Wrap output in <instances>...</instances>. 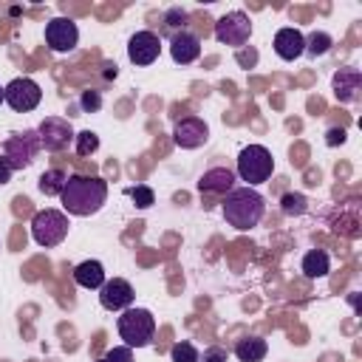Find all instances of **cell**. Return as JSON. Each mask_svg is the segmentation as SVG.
Wrapping results in <instances>:
<instances>
[{
    "label": "cell",
    "mask_w": 362,
    "mask_h": 362,
    "mask_svg": "<svg viewBox=\"0 0 362 362\" xmlns=\"http://www.w3.org/2000/svg\"><path fill=\"white\" fill-rule=\"evenodd\" d=\"M280 206H283L286 215H303V212L308 209V201H305L303 192H286V195L280 198Z\"/></svg>",
    "instance_id": "cb8c5ba5"
},
{
    "label": "cell",
    "mask_w": 362,
    "mask_h": 362,
    "mask_svg": "<svg viewBox=\"0 0 362 362\" xmlns=\"http://www.w3.org/2000/svg\"><path fill=\"white\" fill-rule=\"evenodd\" d=\"M198 362H226V348L212 345V348L204 351V356H198Z\"/></svg>",
    "instance_id": "f1b7e54d"
},
{
    "label": "cell",
    "mask_w": 362,
    "mask_h": 362,
    "mask_svg": "<svg viewBox=\"0 0 362 362\" xmlns=\"http://www.w3.org/2000/svg\"><path fill=\"white\" fill-rule=\"evenodd\" d=\"M96 362H133V348H127V345L110 348V351H105Z\"/></svg>",
    "instance_id": "4316f807"
},
{
    "label": "cell",
    "mask_w": 362,
    "mask_h": 362,
    "mask_svg": "<svg viewBox=\"0 0 362 362\" xmlns=\"http://www.w3.org/2000/svg\"><path fill=\"white\" fill-rule=\"evenodd\" d=\"M74 141H76V156H82V158H88L99 150V136L93 130H79L74 136Z\"/></svg>",
    "instance_id": "7402d4cb"
},
{
    "label": "cell",
    "mask_w": 362,
    "mask_h": 362,
    "mask_svg": "<svg viewBox=\"0 0 362 362\" xmlns=\"http://www.w3.org/2000/svg\"><path fill=\"white\" fill-rule=\"evenodd\" d=\"M331 45H334V40H331V34H325V31H314L311 37H305V51H308L311 57H322Z\"/></svg>",
    "instance_id": "603a6c76"
},
{
    "label": "cell",
    "mask_w": 362,
    "mask_h": 362,
    "mask_svg": "<svg viewBox=\"0 0 362 362\" xmlns=\"http://www.w3.org/2000/svg\"><path fill=\"white\" fill-rule=\"evenodd\" d=\"M206 139H209V127H206L204 119H198V116H187V119L175 122L173 141H175L181 150H195V147H201Z\"/></svg>",
    "instance_id": "7c38bea8"
},
{
    "label": "cell",
    "mask_w": 362,
    "mask_h": 362,
    "mask_svg": "<svg viewBox=\"0 0 362 362\" xmlns=\"http://www.w3.org/2000/svg\"><path fill=\"white\" fill-rule=\"evenodd\" d=\"M170 54H173V59L178 65H189V62H195L201 57V40L192 31H178L170 40Z\"/></svg>",
    "instance_id": "9a60e30c"
},
{
    "label": "cell",
    "mask_w": 362,
    "mask_h": 362,
    "mask_svg": "<svg viewBox=\"0 0 362 362\" xmlns=\"http://www.w3.org/2000/svg\"><path fill=\"white\" fill-rule=\"evenodd\" d=\"M40 153V136L37 130H23V133H11L3 141V158L8 161L11 170H25Z\"/></svg>",
    "instance_id": "8992f818"
},
{
    "label": "cell",
    "mask_w": 362,
    "mask_h": 362,
    "mask_svg": "<svg viewBox=\"0 0 362 362\" xmlns=\"http://www.w3.org/2000/svg\"><path fill=\"white\" fill-rule=\"evenodd\" d=\"M127 195L136 201V206H139V209H147V206H153V201H156L153 189H150V187H141V184H139V187H130V189H127Z\"/></svg>",
    "instance_id": "484cf974"
},
{
    "label": "cell",
    "mask_w": 362,
    "mask_h": 362,
    "mask_svg": "<svg viewBox=\"0 0 362 362\" xmlns=\"http://www.w3.org/2000/svg\"><path fill=\"white\" fill-rule=\"evenodd\" d=\"M105 79H116V65L113 62H105Z\"/></svg>",
    "instance_id": "836d02e7"
},
{
    "label": "cell",
    "mask_w": 362,
    "mask_h": 362,
    "mask_svg": "<svg viewBox=\"0 0 362 362\" xmlns=\"http://www.w3.org/2000/svg\"><path fill=\"white\" fill-rule=\"evenodd\" d=\"M274 170V158L263 144H249L238 156V175L246 181V187L263 184Z\"/></svg>",
    "instance_id": "277c9868"
},
{
    "label": "cell",
    "mask_w": 362,
    "mask_h": 362,
    "mask_svg": "<svg viewBox=\"0 0 362 362\" xmlns=\"http://www.w3.org/2000/svg\"><path fill=\"white\" fill-rule=\"evenodd\" d=\"M164 20H167L170 28H178V25L187 23V11H184V8H170V11L164 14Z\"/></svg>",
    "instance_id": "f546056e"
},
{
    "label": "cell",
    "mask_w": 362,
    "mask_h": 362,
    "mask_svg": "<svg viewBox=\"0 0 362 362\" xmlns=\"http://www.w3.org/2000/svg\"><path fill=\"white\" fill-rule=\"evenodd\" d=\"M328 269H331V260H328V255H325L322 249H311V252L303 257V274L311 277V280L325 277Z\"/></svg>",
    "instance_id": "ffe728a7"
},
{
    "label": "cell",
    "mask_w": 362,
    "mask_h": 362,
    "mask_svg": "<svg viewBox=\"0 0 362 362\" xmlns=\"http://www.w3.org/2000/svg\"><path fill=\"white\" fill-rule=\"evenodd\" d=\"M79 107L82 110H99L102 107V96H99V90H82V96H79Z\"/></svg>",
    "instance_id": "83f0119b"
},
{
    "label": "cell",
    "mask_w": 362,
    "mask_h": 362,
    "mask_svg": "<svg viewBox=\"0 0 362 362\" xmlns=\"http://www.w3.org/2000/svg\"><path fill=\"white\" fill-rule=\"evenodd\" d=\"M359 88H362V74L359 68H339L334 74V96L339 102H356L359 99Z\"/></svg>",
    "instance_id": "2e32d148"
},
{
    "label": "cell",
    "mask_w": 362,
    "mask_h": 362,
    "mask_svg": "<svg viewBox=\"0 0 362 362\" xmlns=\"http://www.w3.org/2000/svg\"><path fill=\"white\" fill-rule=\"evenodd\" d=\"M342 141H345V130H342V127H331V130L325 133V144L334 147V144H342Z\"/></svg>",
    "instance_id": "4dcf8cb0"
},
{
    "label": "cell",
    "mask_w": 362,
    "mask_h": 362,
    "mask_svg": "<svg viewBox=\"0 0 362 362\" xmlns=\"http://www.w3.org/2000/svg\"><path fill=\"white\" fill-rule=\"evenodd\" d=\"M198 348L192 345V342H175L173 348H170V359L173 362H198Z\"/></svg>",
    "instance_id": "d4e9b609"
},
{
    "label": "cell",
    "mask_w": 362,
    "mask_h": 362,
    "mask_svg": "<svg viewBox=\"0 0 362 362\" xmlns=\"http://www.w3.org/2000/svg\"><path fill=\"white\" fill-rule=\"evenodd\" d=\"M45 42L51 51L57 54H65V51H74L76 42H79V28L71 17H54L48 20L45 25Z\"/></svg>",
    "instance_id": "9c48e42d"
},
{
    "label": "cell",
    "mask_w": 362,
    "mask_h": 362,
    "mask_svg": "<svg viewBox=\"0 0 362 362\" xmlns=\"http://www.w3.org/2000/svg\"><path fill=\"white\" fill-rule=\"evenodd\" d=\"M11 173H14V170L8 167V161H6V158H3V153H0V187L11 181Z\"/></svg>",
    "instance_id": "d6a6232c"
},
{
    "label": "cell",
    "mask_w": 362,
    "mask_h": 362,
    "mask_svg": "<svg viewBox=\"0 0 362 362\" xmlns=\"http://www.w3.org/2000/svg\"><path fill=\"white\" fill-rule=\"evenodd\" d=\"M198 189L201 192H218L226 195L229 189H235V173L229 167H212L198 178Z\"/></svg>",
    "instance_id": "e0dca14e"
},
{
    "label": "cell",
    "mask_w": 362,
    "mask_h": 362,
    "mask_svg": "<svg viewBox=\"0 0 362 362\" xmlns=\"http://www.w3.org/2000/svg\"><path fill=\"white\" fill-rule=\"evenodd\" d=\"M40 99H42V90H40V85H37L34 79H28V76H17V79H11V82L3 88V102H8V107L17 110V113L34 110V107L40 105Z\"/></svg>",
    "instance_id": "ba28073f"
},
{
    "label": "cell",
    "mask_w": 362,
    "mask_h": 362,
    "mask_svg": "<svg viewBox=\"0 0 362 362\" xmlns=\"http://www.w3.org/2000/svg\"><path fill=\"white\" fill-rule=\"evenodd\" d=\"M62 206L71 215H93L102 209L105 198H107V184L96 175H68L65 189H62Z\"/></svg>",
    "instance_id": "6da1fadb"
},
{
    "label": "cell",
    "mask_w": 362,
    "mask_h": 362,
    "mask_svg": "<svg viewBox=\"0 0 362 362\" xmlns=\"http://www.w3.org/2000/svg\"><path fill=\"white\" fill-rule=\"evenodd\" d=\"M161 54V40L153 31H136L127 42V57L133 65H153Z\"/></svg>",
    "instance_id": "8fae6325"
},
{
    "label": "cell",
    "mask_w": 362,
    "mask_h": 362,
    "mask_svg": "<svg viewBox=\"0 0 362 362\" xmlns=\"http://www.w3.org/2000/svg\"><path fill=\"white\" fill-rule=\"evenodd\" d=\"M274 54L280 59H286V62H294L297 57H303L305 54V37H303V31H297L291 25L280 28L274 34Z\"/></svg>",
    "instance_id": "5bb4252c"
},
{
    "label": "cell",
    "mask_w": 362,
    "mask_h": 362,
    "mask_svg": "<svg viewBox=\"0 0 362 362\" xmlns=\"http://www.w3.org/2000/svg\"><path fill=\"white\" fill-rule=\"evenodd\" d=\"M0 102H3V88H0Z\"/></svg>",
    "instance_id": "e575fe53"
},
{
    "label": "cell",
    "mask_w": 362,
    "mask_h": 362,
    "mask_svg": "<svg viewBox=\"0 0 362 362\" xmlns=\"http://www.w3.org/2000/svg\"><path fill=\"white\" fill-rule=\"evenodd\" d=\"M266 351H269V345H266V339H260V337H243V339L235 345V356H238L240 362H263Z\"/></svg>",
    "instance_id": "d6986e66"
},
{
    "label": "cell",
    "mask_w": 362,
    "mask_h": 362,
    "mask_svg": "<svg viewBox=\"0 0 362 362\" xmlns=\"http://www.w3.org/2000/svg\"><path fill=\"white\" fill-rule=\"evenodd\" d=\"M249 37H252V20L243 11H229L215 23V40L223 45L240 48L249 42Z\"/></svg>",
    "instance_id": "52a82bcc"
},
{
    "label": "cell",
    "mask_w": 362,
    "mask_h": 362,
    "mask_svg": "<svg viewBox=\"0 0 362 362\" xmlns=\"http://www.w3.org/2000/svg\"><path fill=\"white\" fill-rule=\"evenodd\" d=\"M37 136H40V147H45V150L57 153V150H65V147H68V141H71L76 133H74V127H71V122H68V119L48 116V119H42V122H40Z\"/></svg>",
    "instance_id": "30bf717a"
},
{
    "label": "cell",
    "mask_w": 362,
    "mask_h": 362,
    "mask_svg": "<svg viewBox=\"0 0 362 362\" xmlns=\"http://www.w3.org/2000/svg\"><path fill=\"white\" fill-rule=\"evenodd\" d=\"M74 280L82 288H102V283H105V266L99 260H82L74 269Z\"/></svg>",
    "instance_id": "ac0fdd59"
},
{
    "label": "cell",
    "mask_w": 362,
    "mask_h": 362,
    "mask_svg": "<svg viewBox=\"0 0 362 362\" xmlns=\"http://www.w3.org/2000/svg\"><path fill=\"white\" fill-rule=\"evenodd\" d=\"M65 181H68V173H62V170L51 167V170H45V173L40 175L37 187H40V192H42V195L54 198V195H62V189H65Z\"/></svg>",
    "instance_id": "44dd1931"
},
{
    "label": "cell",
    "mask_w": 362,
    "mask_h": 362,
    "mask_svg": "<svg viewBox=\"0 0 362 362\" xmlns=\"http://www.w3.org/2000/svg\"><path fill=\"white\" fill-rule=\"evenodd\" d=\"M116 331L127 348H144L153 342L156 320L147 308H124L122 317L116 320Z\"/></svg>",
    "instance_id": "3957f363"
},
{
    "label": "cell",
    "mask_w": 362,
    "mask_h": 362,
    "mask_svg": "<svg viewBox=\"0 0 362 362\" xmlns=\"http://www.w3.org/2000/svg\"><path fill=\"white\" fill-rule=\"evenodd\" d=\"M133 297H136V294H133V286H130L127 280H122V277L105 280L102 288H99V303H102V308H107V311H124V308H130Z\"/></svg>",
    "instance_id": "4fadbf2b"
},
{
    "label": "cell",
    "mask_w": 362,
    "mask_h": 362,
    "mask_svg": "<svg viewBox=\"0 0 362 362\" xmlns=\"http://www.w3.org/2000/svg\"><path fill=\"white\" fill-rule=\"evenodd\" d=\"M266 212V204H263V195L252 187H238V189H229L226 198H223V218L229 226L246 232L252 226L260 223Z\"/></svg>",
    "instance_id": "7a4b0ae2"
},
{
    "label": "cell",
    "mask_w": 362,
    "mask_h": 362,
    "mask_svg": "<svg viewBox=\"0 0 362 362\" xmlns=\"http://www.w3.org/2000/svg\"><path fill=\"white\" fill-rule=\"evenodd\" d=\"M65 235H68V218H65V212H59V209H42V212H37L31 218V238L40 246H45V249L59 246L65 240Z\"/></svg>",
    "instance_id": "5b68a950"
},
{
    "label": "cell",
    "mask_w": 362,
    "mask_h": 362,
    "mask_svg": "<svg viewBox=\"0 0 362 362\" xmlns=\"http://www.w3.org/2000/svg\"><path fill=\"white\" fill-rule=\"evenodd\" d=\"M238 62H240L243 68H252V65L257 62V51H249V54H246V51H238Z\"/></svg>",
    "instance_id": "1f68e13d"
}]
</instances>
